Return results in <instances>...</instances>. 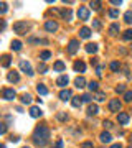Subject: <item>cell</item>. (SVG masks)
Segmentation results:
<instances>
[{"mask_svg": "<svg viewBox=\"0 0 132 148\" xmlns=\"http://www.w3.org/2000/svg\"><path fill=\"white\" fill-rule=\"evenodd\" d=\"M50 140V128L46 125H40V127L35 128V132H33V142L35 145L38 147H45Z\"/></svg>", "mask_w": 132, "mask_h": 148, "instance_id": "6da1fadb", "label": "cell"}, {"mask_svg": "<svg viewBox=\"0 0 132 148\" xmlns=\"http://www.w3.org/2000/svg\"><path fill=\"white\" fill-rule=\"evenodd\" d=\"M28 28H30V25L26 21H17V23H13V32L17 35H26Z\"/></svg>", "mask_w": 132, "mask_h": 148, "instance_id": "7a4b0ae2", "label": "cell"}, {"mask_svg": "<svg viewBox=\"0 0 132 148\" xmlns=\"http://www.w3.org/2000/svg\"><path fill=\"white\" fill-rule=\"evenodd\" d=\"M20 69L25 74H28L30 77L35 74V73H33V69H32V66H30V63H28V61H25V59H21V61H20Z\"/></svg>", "mask_w": 132, "mask_h": 148, "instance_id": "3957f363", "label": "cell"}, {"mask_svg": "<svg viewBox=\"0 0 132 148\" xmlns=\"http://www.w3.org/2000/svg\"><path fill=\"white\" fill-rule=\"evenodd\" d=\"M2 97H3L5 101H13V99L17 97L15 89H3L2 90Z\"/></svg>", "mask_w": 132, "mask_h": 148, "instance_id": "277c9868", "label": "cell"}, {"mask_svg": "<svg viewBox=\"0 0 132 148\" xmlns=\"http://www.w3.org/2000/svg\"><path fill=\"white\" fill-rule=\"evenodd\" d=\"M129 120H131V117H129L127 112H119V114H117V122H119V125H127Z\"/></svg>", "mask_w": 132, "mask_h": 148, "instance_id": "5b68a950", "label": "cell"}, {"mask_svg": "<svg viewBox=\"0 0 132 148\" xmlns=\"http://www.w3.org/2000/svg\"><path fill=\"white\" fill-rule=\"evenodd\" d=\"M45 30L50 33H55V32H58V23L55 20H48L46 23H45Z\"/></svg>", "mask_w": 132, "mask_h": 148, "instance_id": "8992f818", "label": "cell"}, {"mask_svg": "<svg viewBox=\"0 0 132 148\" xmlns=\"http://www.w3.org/2000/svg\"><path fill=\"white\" fill-rule=\"evenodd\" d=\"M122 107V102L119 101V99H112L111 102H109V110L111 112H119Z\"/></svg>", "mask_w": 132, "mask_h": 148, "instance_id": "52a82bcc", "label": "cell"}, {"mask_svg": "<svg viewBox=\"0 0 132 148\" xmlns=\"http://www.w3.org/2000/svg\"><path fill=\"white\" fill-rule=\"evenodd\" d=\"M78 18L79 20H88V18H89V8H88V7H79Z\"/></svg>", "mask_w": 132, "mask_h": 148, "instance_id": "ba28073f", "label": "cell"}, {"mask_svg": "<svg viewBox=\"0 0 132 148\" xmlns=\"http://www.w3.org/2000/svg\"><path fill=\"white\" fill-rule=\"evenodd\" d=\"M78 48H79V41H78V40H71L69 45H68V53L69 54H76Z\"/></svg>", "mask_w": 132, "mask_h": 148, "instance_id": "9c48e42d", "label": "cell"}, {"mask_svg": "<svg viewBox=\"0 0 132 148\" xmlns=\"http://www.w3.org/2000/svg\"><path fill=\"white\" fill-rule=\"evenodd\" d=\"M73 68H74V71H76V73H84V71H86V63L79 59V61H76V63H74Z\"/></svg>", "mask_w": 132, "mask_h": 148, "instance_id": "30bf717a", "label": "cell"}, {"mask_svg": "<svg viewBox=\"0 0 132 148\" xmlns=\"http://www.w3.org/2000/svg\"><path fill=\"white\" fill-rule=\"evenodd\" d=\"M7 79H8V82H18L20 81V74L17 73V71H10V73L7 74Z\"/></svg>", "mask_w": 132, "mask_h": 148, "instance_id": "8fae6325", "label": "cell"}, {"mask_svg": "<svg viewBox=\"0 0 132 148\" xmlns=\"http://www.w3.org/2000/svg\"><path fill=\"white\" fill-rule=\"evenodd\" d=\"M68 82H69V77L68 76H59L58 79H56V86H59V87H66L68 86Z\"/></svg>", "mask_w": 132, "mask_h": 148, "instance_id": "7c38bea8", "label": "cell"}, {"mask_svg": "<svg viewBox=\"0 0 132 148\" xmlns=\"http://www.w3.org/2000/svg\"><path fill=\"white\" fill-rule=\"evenodd\" d=\"M71 95H73V92H71L69 89H63L61 92H59V99H61V101H69Z\"/></svg>", "mask_w": 132, "mask_h": 148, "instance_id": "4fadbf2b", "label": "cell"}, {"mask_svg": "<svg viewBox=\"0 0 132 148\" xmlns=\"http://www.w3.org/2000/svg\"><path fill=\"white\" fill-rule=\"evenodd\" d=\"M89 36H91V28L83 27L81 30H79V38H84V40H88Z\"/></svg>", "mask_w": 132, "mask_h": 148, "instance_id": "5bb4252c", "label": "cell"}, {"mask_svg": "<svg viewBox=\"0 0 132 148\" xmlns=\"http://www.w3.org/2000/svg\"><path fill=\"white\" fill-rule=\"evenodd\" d=\"M99 140L102 143H111L112 142V137H111V133H109V132H102L99 135Z\"/></svg>", "mask_w": 132, "mask_h": 148, "instance_id": "9a60e30c", "label": "cell"}, {"mask_svg": "<svg viewBox=\"0 0 132 148\" xmlns=\"http://www.w3.org/2000/svg\"><path fill=\"white\" fill-rule=\"evenodd\" d=\"M74 86H76L78 89H83V87L86 86V79L83 77V76H78V77L74 79Z\"/></svg>", "mask_w": 132, "mask_h": 148, "instance_id": "2e32d148", "label": "cell"}, {"mask_svg": "<svg viewBox=\"0 0 132 148\" xmlns=\"http://www.w3.org/2000/svg\"><path fill=\"white\" fill-rule=\"evenodd\" d=\"M119 30H121L119 23H112L111 27H109V35H111V36H116L117 33H119Z\"/></svg>", "mask_w": 132, "mask_h": 148, "instance_id": "e0dca14e", "label": "cell"}, {"mask_svg": "<svg viewBox=\"0 0 132 148\" xmlns=\"http://www.w3.org/2000/svg\"><path fill=\"white\" fill-rule=\"evenodd\" d=\"M41 109H40V107H32V109H30V115L33 117V119H38V117H41Z\"/></svg>", "mask_w": 132, "mask_h": 148, "instance_id": "ac0fdd59", "label": "cell"}, {"mask_svg": "<svg viewBox=\"0 0 132 148\" xmlns=\"http://www.w3.org/2000/svg\"><path fill=\"white\" fill-rule=\"evenodd\" d=\"M86 51L89 54L97 53V45H96V43H88V45H86Z\"/></svg>", "mask_w": 132, "mask_h": 148, "instance_id": "d6986e66", "label": "cell"}, {"mask_svg": "<svg viewBox=\"0 0 132 148\" xmlns=\"http://www.w3.org/2000/svg\"><path fill=\"white\" fill-rule=\"evenodd\" d=\"M53 69H55V71H58V73H61V71L66 69V64H64L63 61H56V63L53 64Z\"/></svg>", "mask_w": 132, "mask_h": 148, "instance_id": "ffe728a7", "label": "cell"}, {"mask_svg": "<svg viewBox=\"0 0 132 148\" xmlns=\"http://www.w3.org/2000/svg\"><path fill=\"white\" fill-rule=\"evenodd\" d=\"M99 112V107L96 106V104H89V107H88V115H96Z\"/></svg>", "mask_w": 132, "mask_h": 148, "instance_id": "44dd1931", "label": "cell"}, {"mask_svg": "<svg viewBox=\"0 0 132 148\" xmlns=\"http://www.w3.org/2000/svg\"><path fill=\"white\" fill-rule=\"evenodd\" d=\"M10 48L13 49V51H21V41L20 40H13L10 45Z\"/></svg>", "mask_w": 132, "mask_h": 148, "instance_id": "7402d4cb", "label": "cell"}, {"mask_svg": "<svg viewBox=\"0 0 132 148\" xmlns=\"http://www.w3.org/2000/svg\"><path fill=\"white\" fill-rule=\"evenodd\" d=\"M37 92H38L40 95H46V94H48L46 86H45V84H38V86H37Z\"/></svg>", "mask_w": 132, "mask_h": 148, "instance_id": "603a6c76", "label": "cell"}, {"mask_svg": "<svg viewBox=\"0 0 132 148\" xmlns=\"http://www.w3.org/2000/svg\"><path fill=\"white\" fill-rule=\"evenodd\" d=\"M81 104H83V99H81V97H73V99H71V106H73L74 109L81 107Z\"/></svg>", "mask_w": 132, "mask_h": 148, "instance_id": "cb8c5ba5", "label": "cell"}, {"mask_svg": "<svg viewBox=\"0 0 132 148\" xmlns=\"http://www.w3.org/2000/svg\"><path fill=\"white\" fill-rule=\"evenodd\" d=\"M51 58V51H41V53H40V59H41L43 63H45V61H48V59Z\"/></svg>", "mask_w": 132, "mask_h": 148, "instance_id": "d4e9b609", "label": "cell"}, {"mask_svg": "<svg viewBox=\"0 0 132 148\" xmlns=\"http://www.w3.org/2000/svg\"><path fill=\"white\" fill-rule=\"evenodd\" d=\"M61 15H63V18H64L66 21H71V18H73V12L68 8V10H63V12H61Z\"/></svg>", "mask_w": 132, "mask_h": 148, "instance_id": "484cf974", "label": "cell"}, {"mask_svg": "<svg viewBox=\"0 0 132 148\" xmlns=\"http://www.w3.org/2000/svg\"><path fill=\"white\" fill-rule=\"evenodd\" d=\"M88 87H89L91 92H97V89H99V82H96V81H91L89 84H88Z\"/></svg>", "mask_w": 132, "mask_h": 148, "instance_id": "4316f807", "label": "cell"}, {"mask_svg": "<svg viewBox=\"0 0 132 148\" xmlns=\"http://www.w3.org/2000/svg\"><path fill=\"white\" fill-rule=\"evenodd\" d=\"M10 56H8V54H3V56H2V66H3V68H8V66H10Z\"/></svg>", "mask_w": 132, "mask_h": 148, "instance_id": "83f0119b", "label": "cell"}, {"mask_svg": "<svg viewBox=\"0 0 132 148\" xmlns=\"http://www.w3.org/2000/svg\"><path fill=\"white\" fill-rule=\"evenodd\" d=\"M109 68H111V71H114V73H117V71L121 69V63H119V61H112V63L109 64Z\"/></svg>", "mask_w": 132, "mask_h": 148, "instance_id": "f1b7e54d", "label": "cell"}, {"mask_svg": "<svg viewBox=\"0 0 132 148\" xmlns=\"http://www.w3.org/2000/svg\"><path fill=\"white\" fill-rule=\"evenodd\" d=\"M56 119H58L59 122H66L68 120V114H66V112H58V114H56Z\"/></svg>", "mask_w": 132, "mask_h": 148, "instance_id": "f546056e", "label": "cell"}, {"mask_svg": "<svg viewBox=\"0 0 132 148\" xmlns=\"http://www.w3.org/2000/svg\"><path fill=\"white\" fill-rule=\"evenodd\" d=\"M20 101H21V104H32V95L30 94H23Z\"/></svg>", "mask_w": 132, "mask_h": 148, "instance_id": "4dcf8cb0", "label": "cell"}, {"mask_svg": "<svg viewBox=\"0 0 132 148\" xmlns=\"http://www.w3.org/2000/svg\"><path fill=\"white\" fill-rule=\"evenodd\" d=\"M122 40H124V41H132V30H127V32H124V35H122Z\"/></svg>", "mask_w": 132, "mask_h": 148, "instance_id": "1f68e13d", "label": "cell"}, {"mask_svg": "<svg viewBox=\"0 0 132 148\" xmlns=\"http://www.w3.org/2000/svg\"><path fill=\"white\" fill-rule=\"evenodd\" d=\"M124 20H126V23H129V25L132 23V10H129V12L124 13Z\"/></svg>", "mask_w": 132, "mask_h": 148, "instance_id": "d6a6232c", "label": "cell"}, {"mask_svg": "<svg viewBox=\"0 0 132 148\" xmlns=\"http://www.w3.org/2000/svg\"><path fill=\"white\" fill-rule=\"evenodd\" d=\"M116 92H117V94H126V92H127V90H126V84H119L116 87Z\"/></svg>", "mask_w": 132, "mask_h": 148, "instance_id": "836d02e7", "label": "cell"}, {"mask_svg": "<svg viewBox=\"0 0 132 148\" xmlns=\"http://www.w3.org/2000/svg\"><path fill=\"white\" fill-rule=\"evenodd\" d=\"M94 99L97 102H102V101H106V94H104V92H97V94L94 95Z\"/></svg>", "mask_w": 132, "mask_h": 148, "instance_id": "e575fe53", "label": "cell"}, {"mask_svg": "<svg viewBox=\"0 0 132 148\" xmlns=\"http://www.w3.org/2000/svg\"><path fill=\"white\" fill-rule=\"evenodd\" d=\"M38 71H40V73L41 74H45L48 71V68H46V64L45 63H38Z\"/></svg>", "mask_w": 132, "mask_h": 148, "instance_id": "d590c367", "label": "cell"}, {"mask_svg": "<svg viewBox=\"0 0 132 148\" xmlns=\"http://www.w3.org/2000/svg\"><path fill=\"white\" fill-rule=\"evenodd\" d=\"M124 101L126 102H132V90H127L124 94Z\"/></svg>", "mask_w": 132, "mask_h": 148, "instance_id": "8d00e7d4", "label": "cell"}, {"mask_svg": "<svg viewBox=\"0 0 132 148\" xmlns=\"http://www.w3.org/2000/svg\"><path fill=\"white\" fill-rule=\"evenodd\" d=\"M109 16H111V18H117V16H119V10H117V8L109 10Z\"/></svg>", "mask_w": 132, "mask_h": 148, "instance_id": "74e56055", "label": "cell"}, {"mask_svg": "<svg viewBox=\"0 0 132 148\" xmlns=\"http://www.w3.org/2000/svg\"><path fill=\"white\" fill-rule=\"evenodd\" d=\"M63 145H64L63 138H58V140H56V143H55V147H53V148H63Z\"/></svg>", "mask_w": 132, "mask_h": 148, "instance_id": "f35d334b", "label": "cell"}, {"mask_svg": "<svg viewBox=\"0 0 132 148\" xmlns=\"http://www.w3.org/2000/svg\"><path fill=\"white\" fill-rule=\"evenodd\" d=\"M81 148H94V143L93 142H84V143H81Z\"/></svg>", "mask_w": 132, "mask_h": 148, "instance_id": "ab89813d", "label": "cell"}, {"mask_svg": "<svg viewBox=\"0 0 132 148\" xmlns=\"http://www.w3.org/2000/svg\"><path fill=\"white\" fill-rule=\"evenodd\" d=\"M89 5L93 7V8H94V10H99V8H101V2H91Z\"/></svg>", "mask_w": 132, "mask_h": 148, "instance_id": "60d3db41", "label": "cell"}, {"mask_svg": "<svg viewBox=\"0 0 132 148\" xmlns=\"http://www.w3.org/2000/svg\"><path fill=\"white\" fill-rule=\"evenodd\" d=\"M0 7H2V8H0V12H2V13H5V12L8 10V7H7L5 2H2V3H0Z\"/></svg>", "mask_w": 132, "mask_h": 148, "instance_id": "b9f144b4", "label": "cell"}, {"mask_svg": "<svg viewBox=\"0 0 132 148\" xmlns=\"http://www.w3.org/2000/svg\"><path fill=\"white\" fill-rule=\"evenodd\" d=\"M102 125H104L106 128H112V122L111 120H104L102 122Z\"/></svg>", "mask_w": 132, "mask_h": 148, "instance_id": "7bdbcfd3", "label": "cell"}, {"mask_svg": "<svg viewBox=\"0 0 132 148\" xmlns=\"http://www.w3.org/2000/svg\"><path fill=\"white\" fill-rule=\"evenodd\" d=\"M81 99H83V102H91V95L89 94H84Z\"/></svg>", "mask_w": 132, "mask_h": 148, "instance_id": "ee69618b", "label": "cell"}, {"mask_svg": "<svg viewBox=\"0 0 132 148\" xmlns=\"http://www.w3.org/2000/svg\"><path fill=\"white\" fill-rule=\"evenodd\" d=\"M96 74H97V76H102V66H97V69H96Z\"/></svg>", "mask_w": 132, "mask_h": 148, "instance_id": "f6af8a7d", "label": "cell"}, {"mask_svg": "<svg viewBox=\"0 0 132 148\" xmlns=\"http://www.w3.org/2000/svg\"><path fill=\"white\" fill-rule=\"evenodd\" d=\"M0 132H2V135H5V133H7V125H5V123H2V128H0Z\"/></svg>", "mask_w": 132, "mask_h": 148, "instance_id": "bcb514c9", "label": "cell"}, {"mask_svg": "<svg viewBox=\"0 0 132 148\" xmlns=\"http://www.w3.org/2000/svg\"><path fill=\"white\" fill-rule=\"evenodd\" d=\"M99 27H101V23H99L97 20H94V21H93V28H99Z\"/></svg>", "mask_w": 132, "mask_h": 148, "instance_id": "7dc6e473", "label": "cell"}, {"mask_svg": "<svg viewBox=\"0 0 132 148\" xmlns=\"http://www.w3.org/2000/svg\"><path fill=\"white\" fill-rule=\"evenodd\" d=\"M111 3H112V5H121L122 2H121V0H112Z\"/></svg>", "mask_w": 132, "mask_h": 148, "instance_id": "c3c4849f", "label": "cell"}, {"mask_svg": "<svg viewBox=\"0 0 132 148\" xmlns=\"http://www.w3.org/2000/svg\"><path fill=\"white\" fill-rule=\"evenodd\" d=\"M111 148H122L121 143H114V145H111Z\"/></svg>", "mask_w": 132, "mask_h": 148, "instance_id": "681fc988", "label": "cell"}, {"mask_svg": "<svg viewBox=\"0 0 132 148\" xmlns=\"http://www.w3.org/2000/svg\"><path fill=\"white\" fill-rule=\"evenodd\" d=\"M18 140H20L18 137H12V138H10V142H18Z\"/></svg>", "mask_w": 132, "mask_h": 148, "instance_id": "f907efd6", "label": "cell"}, {"mask_svg": "<svg viewBox=\"0 0 132 148\" xmlns=\"http://www.w3.org/2000/svg\"><path fill=\"white\" fill-rule=\"evenodd\" d=\"M23 148H30V147H23Z\"/></svg>", "mask_w": 132, "mask_h": 148, "instance_id": "816d5d0a", "label": "cell"}, {"mask_svg": "<svg viewBox=\"0 0 132 148\" xmlns=\"http://www.w3.org/2000/svg\"><path fill=\"white\" fill-rule=\"evenodd\" d=\"M131 49H132V45H131Z\"/></svg>", "mask_w": 132, "mask_h": 148, "instance_id": "f5cc1de1", "label": "cell"}, {"mask_svg": "<svg viewBox=\"0 0 132 148\" xmlns=\"http://www.w3.org/2000/svg\"><path fill=\"white\" fill-rule=\"evenodd\" d=\"M129 148H132V147H129Z\"/></svg>", "mask_w": 132, "mask_h": 148, "instance_id": "db71d44e", "label": "cell"}, {"mask_svg": "<svg viewBox=\"0 0 132 148\" xmlns=\"http://www.w3.org/2000/svg\"><path fill=\"white\" fill-rule=\"evenodd\" d=\"M131 140H132V138H131Z\"/></svg>", "mask_w": 132, "mask_h": 148, "instance_id": "11a10c76", "label": "cell"}]
</instances>
